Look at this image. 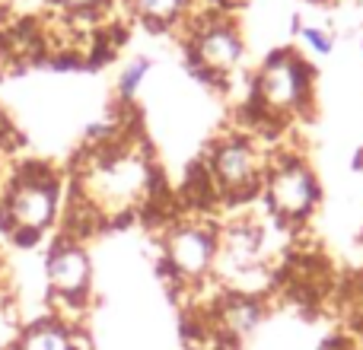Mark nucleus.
I'll list each match as a JSON object with an SVG mask.
<instances>
[{
	"mask_svg": "<svg viewBox=\"0 0 363 350\" xmlns=\"http://www.w3.org/2000/svg\"><path fill=\"white\" fill-rule=\"evenodd\" d=\"M51 6L70 19H83V16H99L108 6V0H51Z\"/></svg>",
	"mask_w": 363,
	"mask_h": 350,
	"instance_id": "nucleus-14",
	"label": "nucleus"
},
{
	"mask_svg": "<svg viewBox=\"0 0 363 350\" xmlns=\"http://www.w3.org/2000/svg\"><path fill=\"white\" fill-rule=\"evenodd\" d=\"M217 249H220V223H213V220L182 217L166 226L160 268H163L169 287L188 293L191 287H201L204 281H211L213 264H217Z\"/></svg>",
	"mask_w": 363,
	"mask_h": 350,
	"instance_id": "nucleus-5",
	"label": "nucleus"
},
{
	"mask_svg": "<svg viewBox=\"0 0 363 350\" xmlns=\"http://www.w3.org/2000/svg\"><path fill=\"white\" fill-rule=\"evenodd\" d=\"M245 61V42L230 16L207 13L188 32V67L207 83H226Z\"/></svg>",
	"mask_w": 363,
	"mask_h": 350,
	"instance_id": "nucleus-8",
	"label": "nucleus"
},
{
	"mask_svg": "<svg viewBox=\"0 0 363 350\" xmlns=\"http://www.w3.org/2000/svg\"><path fill=\"white\" fill-rule=\"evenodd\" d=\"M271 150L255 140L245 131H230L220 134L207 153L201 157L207 175L213 181V191L220 198V207L226 204H252L258 201V191H262V179L264 169H268Z\"/></svg>",
	"mask_w": 363,
	"mask_h": 350,
	"instance_id": "nucleus-4",
	"label": "nucleus"
},
{
	"mask_svg": "<svg viewBox=\"0 0 363 350\" xmlns=\"http://www.w3.org/2000/svg\"><path fill=\"white\" fill-rule=\"evenodd\" d=\"M157 191V169L153 159L140 150V144L128 137H115L89 150L77 169L74 194L102 220L131 217Z\"/></svg>",
	"mask_w": 363,
	"mask_h": 350,
	"instance_id": "nucleus-1",
	"label": "nucleus"
},
{
	"mask_svg": "<svg viewBox=\"0 0 363 350\" xmlns=\"http://www.w3.org/2000/svg\"><path fill=\"white\" fill-rule=\"evenodd\" d=\"M204 315H207V322H211L213 334H217L226 347H236V344H242V341H249L252 334L262 328V322L268 319V303H264V296L223 290V293L217 296V303H213Z\"/></svg>",
	"mask_w": 363,
	"mask_h": 350,
	"instance_id": "nucleus-9",
	"label": "nucleus"
},
{
	"mask_svg": "<svg viewBox=\"0 0 363 350\" xmlns=\"http://www.w3.org/2000/svg\"><path fill=\"white\" fill-rule=\"evenodd\" d=\"M45 287L51 315L77 325L93 296V258L80 239L57 236L45 252Z\"/></svg>",
	"mask_w": 363,
	"mask_h": 350,
	"instance_id": "nucleus-7",
	"label": "nucleus"
},
{
	"mask_svg": "<svg viewBox=\"0 0 363 350\" xmlns=\"http://www.w3.org/2000/svg\"><path fill=\"white\" fill-rule=\"evenodd\" d=\"M128 6L153 32L176 29L191 16V0H128Z\"/></svg>",
	"mask_w": 363,
	"mask_h": 350,
	"instance_id": "nucleus-11",
	"label": "nucleus"
},
{
	"mask_svg": "<svg viewBox=\"0 0 363 350\" xmlns=\"http://www.w3.org/2000/svg\"><path fill=\"white\" fill-rule=\"evenodd\" d=\"M150 70H153V57H147V55L131 57V61L125 64V70H121V77H118V99L131 102L134 96H138V89L144 86V80L150 77Z\"/></svg>",
	"mask_w": 363,
	"mask_h": 350,
	"instance_id": "nucleus-12",
	"label": "nucleus"
},
{
	"mask_svg": "<svg viewBox=\"0 0 363 350\" xmlns=\"http://www.w3.org/2000/svg\"><path fill=\"white\" fill-rule=\"evenodd\" d=\"M315 64L296 48H274L252 74L245 112L252 118L249 134H264L268 128H290L309 118L315 106Z\"/></svg>",
	"mask_w": 363,
	"mask_h": 350,
	"instance_id": "nucleus-2",
	"label": "nucleus"
},
{
	"mask_svg": "<svg viewBox=\"0 0 363 350\" xmlns=\"http://www.w3.org/2000/svg\"><path fill=\"white\" fill-rule=\"evenodd\" d=\"M351 350H363V344H357V341H354V344H351Z\"/></svg>",
	"mask_w": 363,
	"mask_h": 350,
	"instance_id": "nucleus-15",
	"label": "nucleus"
},
{
	"mask_svg": "<svg viewBox=\"0 0 363 350\" xmlns=\"http://www.w3.org/2000/svg\"><path fill=\"white\" fill-rule=\"evenodd\" d=\"M64 217V185L45 163H29L0 185V232L16 245H38Z\"/></svg>",
	"mask_w": 363,
	"mask_h": 350,
	"instance_id": "nucleus-3",
	"label": "nucleus"
},
{
	"mask_svg": "<svg viewBox=\"0 0 363 350\" xmlns=\"http://www.w3.org/2000/svg\"><path fill=\"white\" fill-rule=\"evenodd\" d=\"M296 35L306 45L309 55H315V57H328L335 51V35L328 29H322V26H303Z\"/></svg>",
	"mask_w": 363,
	"mask_h": 350,
	"instance_id": "nucleus-13",
	"label": "nucleus"
},
{
	"mask_svg": "<svg viewBox=\"0 0 363 350\" xmlns=\"http://www.w3.org/2000/svg\"><path fill=\"white\" fill-rule=\"evenodd\" d=\"M322 201V185L313 166L296 153H271L268 169L262 179V191H258V204L281 220L284 226L296 230L315 213Z\"/></svg>",
	"mask_w": 363,
	"mask_h": 350,
	"instance_id": "nucleus-6",
	"label": "nucleus"
},
{
	"mask_svg": "<svg viewBox=\"0 0 363 350\" xmlns=\"http://www.w3.org/2000/svg\"><path fill=\"white\" fill-rule=\"evenodd\" d=\"M10 350H83V334L77 325L48 312L26 322Z\"/></svg>",
	"mask_w": 363,
	"mask_h": 350,
	"instance_id": "nucleus-10",
	"label": "nucleus"
}]
</instances>
